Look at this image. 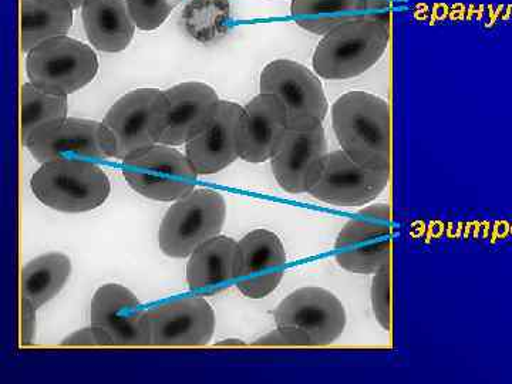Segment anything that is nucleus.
I'll use <instances>...</instances> for the list:
<instances>
[{
    "label": "nucleus",
    "mask_w": 512,
    "mask_h": 384,
    "mask_svg": "<svg viewBox=\"0 0 512 384\" xmlns=\"http://www.w3.org/2000/svg\"><path fill=\"white\" fill-rule=\"evenodd\" d=\"M332 124L340 147L350 158L390 173L392 123L386 100L360 90L343 94L333 103Z\"/></svg>",
    "instance_id": "1"
},
{
    "label": "nucleus",
    "mask_w": 512,
    "mask_h": 384,
    "mask_svg": "<svg viewBox=\"0 0 512 384\" xmlns=\"http://www.w3.org/2000/svg\"><path fill=\"white\" fill-rule=\"evenodd\" d=\"M389 42V13L350 20L320 40L313 53V70L326 80L353 79L382 59Z\"/></svg>",
    "instance_id": "2"
},
{
    "label": "nucleus",
    "mask_w": 512,
    "mask_h": 384,
    "mask_svg": "<svg viewBox=\"0 0 512 384\" xmlns=\"http://www.w3.org/2000/svg\"><path fill=\"white\" fill-rule=\"evenodd\" d=\"M165 113V92L158 89L133 90L117 100L101 123L110 158L124 161L160 144Z\"/></svg>",
    "instance_id": "3"
},
{
    "label": "nucleus",
    "mask_w": 512,
    "mask_h": 384,
    "mask_svg": "<svg viewBox=\"0 0 512 384\" xmlns=\"http://www.w3.org/2000/svg\"><path fill=\"white\" fill-rule=\"evenodd\" d=\"M30 188L37 200L52 210L80 214L101 207L111 184L103 170L87 160L45 163L33 174Z\"/></svg>",
    "instance_id": "4"
},
{
    "label": "nucleus",
    "mask_w": 512,
    "mask_h": 384,
    "mask_svg": "<svg viewBox=\"0 0 512 384\" xmlns=\"http://www.w3.org/2000/svg\"><path fill=\"white\" fill-rule=\"evenodd\" d=\"M227 218V204L217 191L194 190L165 212L158 244L164 255L183 259L210 239L218 237Z\"/></svg>",
    "instance_id": "5"
},
{
    "label": "nucleus",
    "mask_w": 512,
    "mask_h": 384,
    "mask_svg": "<svg viewBox=\"0 0 512 384\" xmlns=\"http://www.w3.org/2000/svg\"><path fill=\"white\" fill-rule=\"evenodd\" d=\"M279 329L298 346H326L345 332L348 315L338 296L322 288H301L286 296L275 311Z\"/></svg>",
    "instance_id": "6"
},
{
    "label": "nucleus",
    "mask_w": 512,
    "mask_h": 384,
    "mask_svg": "<svg viewBox=\"0 0 512 384\" xmlns=\"http://www.w3.org/2000/svg\"><path fill=\"white\" fill-rule=\"evenodd\" d=\"M99 59L92 47L69 36L47 40L30 50L26 73L30 83L49 93L69 96L93 82Z\"/></svg>",
    "instance_id": "7"
},
{
    "label": "nucleus",
    "mask_w": 512,
    "mask_h": 384,
    "mask_svg": "<svg viewBox=\"0 0 512 384\" xmlns=\"http://www.w3.org/2000/svg\"><path fill=\"white\" fill-rule=\"evenodd\" d=\"M128 185L154 201H178L194 191L198 174L180 151L156 144L123 161Z\"/></svg>",
    "instance_id": "8"
},
{
    "label": "nucleus",
    "mask_w": 512,
    "mask_h": 384,
    "mask_svg": "<svg viewBox=\"0 0 512 384\" xmlns=\"http://www.w3.org/2000/svg\"><path fill=\"white\" fill-rule=\"evenodd\" d=\"M392 214L387 204L370 205L340 231L335 244L340 268L359 275H375L390 264Z\"/></svg>",
    "instance_id": "9"
},
{
    "label": "nucleus",
    "mask_w": 512,
    "mask_h": 384,
    "mask_svg": "<svg viewBox=\"0 0 512 384\" xmlns=\"http://www.w3.org/2000/svg\"><path fill=\"white\" fill-rule=\"evenodd\" d=\"M261 93L272 94L284 103L291 127L323 124L329 104L318 74L292 60L266 64L261 73Z\"/></svg>",
    "instance_id": "10"
},
{
    "label": "nucleus",
    "mask_w": 512,
    "mask_h": 384,
    "mask_svg": "<svg viewBox=\"0 0 512 384\" xmlns=\"http://www.w3.org/2000/svg\"><path fill=\"white\" fill-rule=\"evenodd\" d=\"M390 173L357 163L343 150L326 157L322 171L309 194L318 201L338 207H360L376 200L387 185Z\"/></svg>",
    "instance_id": "11"
},
{
    "label": "nucleus",
    "mask_w": 512,
    "mask_h": 384,
    "mask_svg": "<svg viewBox=\"0 0 512 384\" xmlns=\"http://www.w3.org/2000/svg\"><path fill=\"white\" fill-rule=\"evenodd\" d=\"M328 154L323 124L291 127L272 157V173L282 190L305 194L318 180Z\"/></svg>",
    "instance_id": "12"
},
{
    "label": "nucleus",
    "mask_w": 512,
    "mask_h": 384,
    "mask_svg": "<svg viewBox=\"0 0 512 384\" xmlns=\"http://www.w3.org/2000/svg\"><path fill=\"white\" fill-rule=\"evenodd\" d=\"M25 147L39 163L57 160H109L101 123L66 119L40 127L25 141Z\"/></svg>",
    "instance_id": "13"
},
{
    "label": "nucleus",
    "mask_w": 512,
    "mask_h": 384,
    "mask_svg": "<svg viewBox=\"0 0 512 384\" xmlns=\"http://www.w3.org/2000/svg\"><path fill=\"white\" fill-rule=\"evenodd\" d=\"M92 325L106 333L111 346H150V309L119 284L101 286L90 309Z\"/></svg>",
    "instance_id": "14"
},
{
    "label": "nucleus",
    "mask_w": 512,
    "mask_h": 384,
    "mask_svg": "<svg viewBox=\"0 0 512 384\" xmlns=\"http://www.w3.org/2000/svg\"><path fill=\"white\" fill-rule=\"evenodd\" d=\"M244 107L220 101L200 133L187 143L188 160L198 175L220 173L241 154Z\"/></svg>",
    "instance_id": "15"
},
{
    "label": "nucleus",
    "mask_w": 512,
    "mask_h": 384,
    "mask_svg": "<svg viewBox=\"0 0 512 384\" xmlns=\"http://www.w3.org/2000/svg\"><path fill=\"white\" fill-rule=\"evenodd\" d=\"M215 313L201 296L173 299L150 309L151 345L204 346L211 342Z\"/></svg>",
    "instance_id": "16"
},
{
    "label": "nucleus",
    "mask_w": 512,
    "mask_h": 384,
    "mask_svg": "<svg viewBox=\"0 0 512 384\" xmlns=\"http://www.w3.org/2000/svg\"><path fill=\"white\" fill-rule=\"evenodd\" d=\"M286 252L281 238L268 229L249 232L238 242L237 288L249 299H264L284 279Z\"/></svg>",
    "instance_id": "17"
},
{
    "label": "nucleus",
    "mask_w": 512,
    "mask_h": 384,
    "mask_svg": "<svg viewBox=\"0 0 512 384\" xmlns=\"http://www.w3.org/2000/svg\"><path fill=\"white\" fill-rule=\"evenodd\" d=\"M289 128L284 103L272 94L259 93L244 107L239 158L254 164L272 160Z\"/></svg>",
    "instance_id": "18"
},
{
    "label": "nucleus",
    "mask_w": 512,
    "mask_h": 384,
    "mask_svg": "<svg viewBox=\"0 0 512 384\" xmlns=\"http://www.w3.org/2000/svg\"><path fill=\"white\" fill-rule=\"evenodd\" d=\"M167 113L160 144H187L205 127L220 103L217 93L205 83L187 82L165 90Z\"/></svg>",
    "instance_id": "19"
},
{
    "label": "nucleus",
    "mask_w": 512,
    "mask_h": 384,
    "mask_svg": "<svg viewBox=\"0 0 512 384\" xmlns=\"http://www.w3.org/2000/svg\"><path fill=\"white\" fill-rule=\"evenodd\" d=\"M238 242L218 237L202 244L190 255L187 282L200 295L224 292L237 279Z\"/></svg>",
    "instance_id": "20"
},
{
    "label": "nucleus",
    "mask_w": 512,
    "mask_h": 384,
    "mask_svg": "<svg viewBox=\"0 0 512 384\" xmlns=\"http://www.w3.org/2000/svg\"><path fill=\"white\" fill-rule=\"evenodd\" d=\"M82 19L87 39L100 52H123L136 33L127 0H86Z\"/></svg>",
    "instance_id": "21"
},
{
    "label": "nucleus",
    "mask_w": 512,
    "mask_h": 384,
    "mask_svg": "<svg viewBox=\"0 0 512 384\" xmlns=\"http://www.w3.org/2000/svg\"><path fill=\"white\" fill-rule=\"evenodd\" d=\"M291 10L299 28L322 36L350 20L386 12L376 0H292Z\"/></svg>",
    "instance_id": "22"
},
{
    "label": "nucleus",
    "mask_w": 512,
    "mask_h": 384,
    "mask_svg": "<svg viewBox=\"0 0 512 384\" xmlns=\"http://www.w3.org/2000/svg\"><path fill=\"white\" fill-rule=\"evenodd\" d=\"M73 8L66 0H22V50L66 36L73 26Z\"/></svg>",
    "instance_id": "23"
},
{
    "label": "nucleus",
    "mask_w": 512,
    "mask_h": 384,
    "mask_svg": "<svg viewBox=\"0 0 512 384\" xmlns=\"http://www.w3.org/2000/svg\"><path fill=\"white\" fill-rule=\"evenodd\" d=\"M72 275L69 256L50 252L28 262L22 271V299L42 308L59 295Z\"/></svg>",
    "instance_id": "24"
},
{
    "label": "nucleus",
    "mask_w": 512,
    "mask_h": 384,
    "mask_svg": "<svg viewBox=\"0 0 512 384\" xmlns=\"http://www.w3.org/2000/svg\"><path fill=\"white\" fill-rule=\"evenodd\" d=\"M67 117V96L46 92L33 83L22 87V141L40 127Z\"/></svg>",
    "instance_id": "25"
},
{
    "label": "nucleus",
    "mask_w": 512,
    "mask_h": 384,
    "mask_svg": "<svg viewBox=\"0 0 512 384\" xmlns=\"http://www.w3.org/2000/svg\"><path fill=\"white\" fill-rule=\"evenodd\" d=\"M370 301L373 313L379 325L384 330L392 328V274L390 264L383 266L373 275L372 288H370Z\"/></svg>",
    "instance_id": "26"
},
{
    "label": "nucleus",
    "mask_w": 512,
    "mask_h": 384,
    "mask_svg": "<svg viewBox=\"0 0 512 384\" xmlns=\"http://www.w3.org/2000/svg\"><path fill=\"white\" fill-rule=\"evenodd\" d=\"M127 3L137 28L144 32L163 26L174 9L173 0H127Z\"/></svg>",
    "instance_id": "27"
},
{
    "label": "nucleus",
    "mask_w": 512,
    "mask_h": 384,
    "mask_svg": "<svg viewBox=\"0 0 512 384\" xmlns=\"http://www.w3.org/2000/svg\"><path fill=\"white\" fill-rule=\"evenodd\" d=\"M64 346H111L109 338L106 333L96 326L92 325L90 328L77 330L69 338L63 340Z\"/></svg>",
    "instance_id": "28"
},
{
    "label": "nucleus",
    "mask_w": 512,
    "mask_h": 384,
    "mask_svg": "<svg viewBox=\"0 0 512 384\" xmlns=\"http://www.w3.org/2000/svg\"><path fill=\"white\" fill-rule=\"evenodd\" d=\"M36 311L32 303L22 299V343L30 345L35 339L36 333Z\"/></svg>",
    "instance_id": "29"
},
{
    "label": "nucleus",
    "mask_w": 512,
    "mask_h": 384,
    "mask_svg": "<svg viewBox=\"0 0 512 384\" xmlns=\"http://www.w3.org/2000/svg\"><path fill=\"white\" fill-rule=\"evenodd\" d=\"M67 3H70L72 5L73 9H80L84 5V2L86 0H66Z\"/></svg>",
    "instance_id": "30"
}]
</instances>
